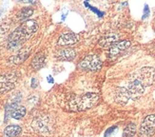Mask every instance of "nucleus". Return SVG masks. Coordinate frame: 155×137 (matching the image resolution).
I'll list each match as a JSON object with an SVG mask.
<instances>
[{"label":"nucleus","instance_id":"nucleus-1","mask_svg":"<svg viewBox=\"0 0 155 137\" xmlns=\"http://www.w3.org/2000/svg\"><path fill=\"white\" fill-rule=\"evenodd\" d=\"M99 102V95L97 93L87 92L82 96H75L70 101V108L72 111L81 112L87 111L96 106Z\"/></svg>","mask_w":155,"mask_h":137},{"label":"nucleus","instance_id":"nucleus-2","mask_svg":"<svg viewBox=\"0 0 155 137\" xmlns=\"http://www.w3.org/2000/svg\"><path fill=\"white\" fill-rule=\"evenodd\" d=\"M31 128L33 129V131L39 134L49 136L53 132V123L50 116L46 114H41L36 116L32 120Z\"/></svg>","mask_w":155,"mask_h":137},{"label":"nucleus","instance_id":"nucleus-3","mask_svg":"<svg viewBox=\"0 0 155 137\" xmlns=\"http://www.w3.org/2000/svg\"><path fill=\"white\" fill-rule=\"evenodd\" d=\"M130 76L136 79L145 88L151 86L155 81V70L150 67H145L133 72Z\"/></svg>","mask_w":155,"mask_h":137},{"label":"nucleus","instance_id":"nucleus-4","mask_svg":"<svg viewBox=\"0 0 155 137\" xmlns=\"http://www.w3.org/2000/svg\"><path fill=\"white\" fill-rule=\"evenodd\" d=\"M155 133V114L147 115L138 131L139 137H151Z\"/></svg>","mask_w":155,"mask_h":137},{"label":"nucleus","instance_id":"nucleus-5","mask_svg":"<svg viewBox=\"0 0 155 137\" xmlns=\"http://www.w3.org/2000/svg\"><path fill=\"white\" fill-rule=\"evenodd\" d=\"M79 67L84 71L96 72L102 68V61L96 54H90L82 60Z\"/></svg>","mask_w":155,"mask_h":137},{"label":"nucleus","instance_id":"nucleus-6","mask_svg":"<svg viewBox=\"0 0 155 137\" xmlns=\"http://www.w3.org/2000/svg\"><path fill=\"white\" fill-rule=\"evenodd\" d=\"M27 38L23 35V33L17 28L10 34V36L8 38V49L12 50V51L17 50L18 48H20L24 44Z\"/></svg>","mask_w":155,"mask_h":137},{"label":"nucleus","instance_id":"nucleus-7","mask_svg":"<svg viewBox=\"0 0 155 137\" xmlns=\"http://www.w3.org/2000/svg\"><path fill=\"white\" fill-rule=\"evenodd\" d=\"M127 90L129 92L131 99H136V98H139L141 95L145 92L146 88L141 84L139 81L130 76V82H129V84H127Z\"/></svg>","mask_w":155,"mask_h":137},{"label":"nucleus","instance_id":"nucleus-8","mask_svg":"<svg viewBox=\"0 0 155 137\" xmlns=\"http://www.w3.org/2000/svg\"><path fill=\"white\" fill-rule=\"evenodd\" d=\"M17 76L15 73H8L0 76V94L10 92L15 88Z\"/></svg>","mask_w":155,"mask_h":137},{"label":"nucleus","instance_id":"nucleus-9","mask_svg":"<svg viewBox=\"0 0 155 137\" xmlns=\"http://www.w3.org/2000/svg\"><path fill=\"white\" fill-rule=\"evenodd\" d=\"M130 45H131V43L129 40H123V41H120V42H117L114 45H112L110 48V59L117 58L121 53L129 49Z\"/></svg>","mask_w":155,"mask_h":137},{"label":"nucleus","instance_id":"nucleus-10","mask_svg":"<svg viewBox=\"0 0 155 137\" xmlns=\"http://www.w3.org/2000/svg\"><path fill=\"white\" fill-rule=\"evenodd\" d=\"M18 29L23 33V35L28 39L32 34H35L37 32L38 25L37 22L35 21V20H26L25 22L21 24V26L18 27Z\"/></svg>","mask_w":155,"mask_h":137},{"label":"nucleus","instance_id":"nucleus-11","mask_svg":"<svg viewBox=\"0 0 155 137\" xmlns=\"http://www.w3.org/2000/svg\"><path fill=\"white\" fill-rule=\"evenodd\" d=\"M130 99V93L127 92V88H118L115 91V93H114V100H115L116 103H118L119 105H126L129 100Z\"/></svg>","mask_w":155,"mask_h":137},{"label":"nucleus","instance_id":"nucleus-12","mask_svg":"<svg viewBox=\"0 0 155 137\" xmlns=\"http://www.w3.org/2000/svg\"><path fill=\"white\" fill-rule=\"evenodd\" d=\"M79 40V36L75 33L72 32H67L63 33L58 39V45L60 46H69L75 44Z\"/></svg>","mask_w":155,"mask_h":137},{"label":"nucleus","instance_id":"nucleus-13","mask_svg":"<svg viewBox=\"0 0 155 137\" xmlns=\"http://www.w3.org/2000/svg\"><path fill=\"white\" fill-rule=\"evenodd\" d=\"M119 36L116 33H107L99 40V45L102 48H110L112 45L117 43Z\"/></svg>","mask_w":155,"mask_h":137},{"label":"nucleus","instance_id":"nucleus-14","mask_svg":"<svg viewBox=\"0 0 155 137\" xmlns=\"http://www.w3.org/2000/svg\"><path fill=\"white\" fill-rule=\"evenodd\" d=\"M75 51L71 48H66L61 51H59L56 54V56L60 60H66V61H71L75 57Z\"/></svg>","mask_w":155,"mask_h":137},{"label":"nucleus","instance_id":"nucleus-15","mask_svg":"<svg viewBox=\"0 0 155 137\" xmlns=\"http://www.w3.org/2000/svg\"><path fill=\"white\" fill-rule=\"evenodd\" d=\"M30 52H31V49L29 48H27V49H22L21 51H20L16 55L12 56L11 58V60L12 61L13 63L15 64H20V63H23L24 61L29 57L30 55Z\"/></svg>","mask_w":155,"mask_h":137},{"label":"nucleus","instance_id":"nucleus-16","mask_svg":"<svg viewBox=\"0 0 155 137\" xmlns=\"http://www.w3.org/2000/svg\"><path fill=\"white\" fill-rule=\"evenodd\" d=\"M21 128L17 125H10L4 129V137H18L21 133Z\"/></svg>","mask_w":155,"mask_h":137},{"label":"nucleus","instance_id":"nucleus-17","mask_svg":"<svg viewBox=\"0 0 155 137\" xmlns=\"http://www.w3.org/2000/svg\"><path fill=\"white\" fill-rule=\"evenodd\" d=\"M45 59H46V56L43 52L37 53L31 62L32 68H35V70H39V68H41L45 64Z\"/></svg>","mask_w":155,"mask_h":137},{"label":"nucleus","instance_id":"nucleus-18","mask_svg":"<svg viewBox=\"0 0 155 137\" xmlns=\"http://www.w3.org/2000/svg\"><path fill=\"white\" fill-rule=\"evenodd\" d=\"M25 115H26V108L23 107V106H18V107H16L12 111V117L13 119H16V120L22 119Z\"/></svg>","mask_w":155,"mask_h":137},{"label":"nucleus","instance_id":"nucleus-19","mask_svg":"<svg viewBox=\"0 0 155 137\" xmlns=\"http://www.w3.org/2000/svg\"><path fill=\"white\" fill-rule=\"evenodd\" d=\"M136 131H137L136 125L134 124V123H130L124 129L123 137H133L136 133Z\"/></svg>","mask_w":155,"mask_h":137},{"label":"nucleus","instance_id":"nucleus-20","mask_svg":"<svg viewBox=\"0 0 155 137\" xmlns=\"http://www.w3.org/2000/svg\"><path fill=\"white\" fill-rule=\"evenodd\" d=\"M32 13H33V9L31 8V7H26V8H23L20 11V12L17 15V18L19 20H25L27 18H29L30 16H31Z\"/></svg>","mask_w":155,"mask_h":137},{"label":"nucleus","instance_id":"nucleus-21","mask_svg":"<svg viewBox=\"0 0 155 137\" xmlns=\"http://www.w3.org/2000/svg\"><path fill=\"white\" fill-rule=\"evenodd\" d=\"M115 129H117V127L116 126H114V127H111V128H110L106 132V133H105V137H110L114 132H115L116 131Z\"/></svg>","mask_w":155,"mask_h":137},{"label":"nucleus","instance_id":"nucleus-22","mask_svg":"<svg viewBox=\"0 0 155 137\" xmlns=\"http://www.w3.org/2000/svg\"><path fill=\"white\" fill-rule=\"evenodd\" d=\"M9 28L10 27L8 25H3V26L0 27V37L3 36L4 34L9 31Z\"/></svg>","mask_w":155,"mask_h":137},{"label":"nucleus","instance_id":"nucleus-23","mask_svg":"<svg viewBox=\"0 0 155 137\" xmlns=\"http://www.w3.org/2000/svg\"><path fill=\"white\" fill-rule=\"evenodd\" d=\"M37 85H38V81L35 78H32L31 79V87L32 88H36Z\"/></svg>","mask_w":155,"mask_h":137},{"label":"nucleus","instance_id":"nucleus-24","mask_svg":"<svg viewBox=\"0 0 155 137\" xmlns=\"http://www.w3.org/2000/svg\"><path fill=\"white\" fill-rule=\"evenodd\" d=\"M48 82H49V83H53V78L51 76V75H49V76H48Z\"/></svg>","mask_w":155,"mask_h":137},{"label":"nucleus","instance_id":"nucleus-25","mask_svg":"<svg viewBox=\"0 0 155 137\" xmlns=\"http://www.w3.org/2000/svg\"><path fill=\"white\" fill-rule=\"evenodd\" d=\"M145 12H146V15H144V17H147V15H149V10H147V6L146 5V10H145Z\"/></svg>","mask_w":155,"mask_h":137}]
</instances>
